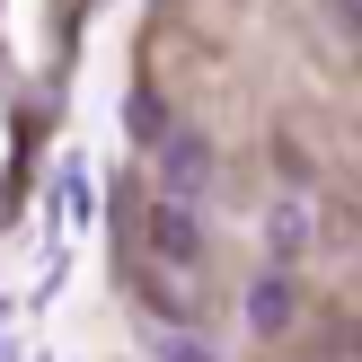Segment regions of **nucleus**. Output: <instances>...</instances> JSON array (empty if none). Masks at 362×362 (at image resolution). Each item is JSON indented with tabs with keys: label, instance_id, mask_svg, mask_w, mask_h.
Here are the masks:
<instances>
[{
	"label": "nucleus",
	"instance_id": "nucleus-1",
	"mask_svg": "<svg viewBox=\"0 0 362 362\" xmlns=\"http://www.w3.org/2000/svg\"><path fill=\"white\" fill-rule=\"evenodd\" d=\"M151 257H159V265H204V221H194L186 194L151 204Z\"/></svg>",
	"mask_w": 362,
	"mask_h": 362
},
{
	"label": "nucleus",
	"instance_id": "nucleus-2",
	"mask_svg": "<svg viewBox=\"0 0 362 362\" xmlns=\"http://www.w3.org/2000/svg\"><path fill=\"white\" fill-rule=\"evenodd\" d=\"M159 186L194 204V194L212 186V141L204 133H159Z\"/></svg>",
	"mask_w": 362,
	"mask_h": 362
},
{
	"label": "nucleus",
	"instance_id": "nucleus-3",
	"mask_svg": "<svg viewBox=\"0 0 362 362\" xmlns=\"http://www.w3.org/2000/svg\"><path fill=\"white\" fill-rule=\"evenodd\" d=\"M292 318H300V292H292V274H283V265L247 283V327H257V336H283Z\"/></svg>",
	"mask_w": 362,
	"mask_h": 362
},
{
	"label": "nucleus",
	"instance_id": "nucleus-4",
	"mask_svg": "<svg viewBox=\"0 0 362 362\" xmlns=\"http://www.w3.org/2000/svg\"><path fill=\"white\" fill-rule=\"evenodd\" d=\"M265 239H274V257H300V247H310V204H274Z\"/></svg>",
	"mask_w": 362,
	"mask_h": 362
},
{
	"label": "nucleus",
	"instance_id": "nucleus-5",
	"mask_svg": "<svg viewBox=\"0 0 362 362\" xmlns=\"http://www.w3.org/2000/svg\"><path fill=\"white\" fill-rule=\"evenodd\" d=\"M124 133H133V141H151V151H159V133H168V106H159L151 88H141V98H124Z\"/></svg>",
	"mask_w": 362,
	"mask_h": 362
},
{
	"label": "nucleus",
	"instance_id": "nucleus-6",
	"mask_svg": "<svg viewBox=\"0 0 362 362\" xmlns=\"http://www.w3.org/2000/svg\"><path fill=\"white\" fill-rule=\"evenodd\" d=\"M159 354H168V362H221L212 345H186V336H168V345H159Z\"/></svg>",
	"mask_w": 362,
	"mask_h": 362
},
{
	"label": "nucleus",
	"instance_id": "nucleus-7",
	"mask_svg": "<svg viewBox=\"0 0 362 362\" xmlns=\"http://www.w3.org/2000/svg\"><path fill=\"white\" fill-rule=\"evenodd\" d=\"M336 27H345V35H362V0H336Z\"/></svg>",
	"mask_w": 362,
	"mask_h": 362
}]
</instances>
